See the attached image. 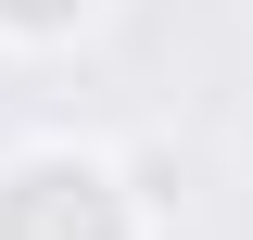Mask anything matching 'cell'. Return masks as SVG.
I'll use <instances>...</instances> for the list:
<instances>
[{"instance_id":"cell-1","label":"cell","mask_w":253,"mask_h":240,"mask_svg":"<svg viewBox=\"0 0 253 240\" xmlns=\"http://www.w3.org/2000/svg\"><path fill=\"white\" fill-rule=\"evenodd\" d=\"M0 240H152V202L101 139H26L0 152Z\"/></svg>"},{"instance_id":"cell-2","label":"cell","mask_w":253,"mask_h":240,"mask_svg":"<svg viewBox=\"0 0 253 240\" xmlns=\"http://www.w3.org/2000/svg\"><path fill=\"white\" fill-rule=\"evenodd\" d=\"M101 26V0H0V51H76Z\"/></svg>"}]
</instances>
